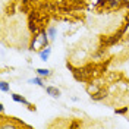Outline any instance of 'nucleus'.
I'll use <instances>...</instances> for the list:
<instances>
[{
  "mask_svg": "<svg viewBox=\"0 0 129 129\" xmlns=\"http://www.w3.org/2000/svg\"><path fill=\"white\" fill-rule=\"evenodd\" d=\"M47 34H48V37H50V40H54L56 38V28L54 26H48Z\"/></svg>",
  "mask_w": 129,
  "mask_h": 129,
  "instance_id": "1a4fd4ad",
  "label": "nucleus"
},
{
  "mask_svg": "<svg viewBox=\"0 0 129 129\" xmlns=\"http://www.w3.org/2000/svg\"><path fill=\"white\" fill-rule=\"evenodd\" d=\"M128 110H129V107L126 106V107H122V109H116V110H114V113H116V114H126V113H128Z\"/></svg>",
  "mask_w": 129,
  "mask_h": 129,
  "instance_id": "9d476101",
  "label": "nucleus"
},
{
  "mask_svg": "<svg viewBox=\"0 0 129 129\" xmlns=\"http://www.w3.org/2000/svg\"><path fill=\"white\" fill-rule=\"evenodd\" d=\"M119 3H120V0H106V6L109 9H114L119 6Z\"/></svg>",
  "mask_w": 129,
  "mask_h": 129,
  "instance_id": "0eeeda50",
  "label": "nucleus"
},
{
  "mask_svg": "<svg viewBox=\"0 0 129 129\" xmlns=\"http://www.w3.org/2000/svg\"><path fill=\"white\" fill-rule=\"evenodd\" d=\"M50 54H51V48H50V47L43 48V50L40 51V59L43 60V62H47L48 57H50Z\"/></svg>",
  "mask_w": 129,
  "mask_h": 129,
  "instance_id": "20e7f679",
  "label": "nucleus"
},
{
  "mask_svg": "<svg viewBox=\"0 0 129 129\" xmlns=\"http://www.w3.org/2000/svg\"><path fill=\"white\" fill-rule=\"evenodd\" d=\"M46 89V92H47L50 97H53V98H60L62 95V92H60V89L57 88V87H53V85H48V87H44Z\"/></svg>",
  "mask_w": 129,
  "mask_h": 129,
  "instance_id": "f03ea898",
  "label": "nucleus"
},
{
  "mask_svg": "<svg viewBox=\"0 0 129 129\" xmlns=\"http://www.w3.org/2000/svg\"><path fill=\"white\" fill-rule=\"evenodd\" d=\"M35 72H37L38 76H43V78H48V76L51 75V71H50V69H44V68H38Z\"/></svg>",
  "mask_w": 129,
  "mask_h": 129,
  "instance_id": "39448f33",
  "label": "nucleus"
},
{
  "mask_svg": "<svg viewBox=\"0 0 129 129\" xmlns=\"http://www.w3.org/2000/svg\"><path fill=\"white\" fill-rule=\"evenodd\" d=\"M28 84H32V85H38V87H44V82H43V76H38V78H34V79H29Z\"/></svg>",
  "mask_w": 129,
  "mask_h": 129,
  "instance_id": "423d86ee",
  "label": "nucleus"
},
{
  "mask_svg": "<svg viewBox=\"0 0 129 129\" xmlns=\"http://www.w3.org/2000/svg\"><path fill=\"white\" fill-rule=\"evenodd\" d=\"M0 112H2V114L5 113V106H3V104H0Z\"/></svg>",
  "mask_w": 129,
  "mask_h": 129,
  "instance_id": "9b49d317",
  "label": "nucleus"
},
{
  "mask_svg": "<svg viewBox=\"0 0 129 129\" xmlns=\"http://www.w3.org/2000/svg\"><path fill=\"white\" fill-rule=\"evenodd\" d=\"M106 95H107V91L101 89V91H98V92L91 94V100H92V101H101L103 98H106Z\"/></svg>",
  "mask_w": 129,
  "mask_h": 129,
  "instance_id": "7ed1b4c3",
  "label": "nucleus"
},
{
  "mask_svg": "<svg viewBox=\"0 0 129 129\" xmlns=\"http://www.w3.org/2000/svg\"><path fill=\"white\" fill-rule=\"evenodd\" d=\"M0 91H2V92H8V91H10V87H9V84L6 82V81H2V82H0Z\"/></svg>",
  "mask_w": 129,
  "mask_h": 129,
  "instance_id": "6e6552de",
  "label": "nucleus"
},
{
  "mask_svg": "<svg viewBox=\"0 0 129 129\" xmlns=\"http://www.w3.org/2000/svg\"><path fill=\"white\" fill-rule=\"evenodd\" d=\"M10 97H12V100H13L15 103L25 104L28 109H29V110H31V112H35V106L31 104V103H29V101H28V100H26L24 95H21V94H16V92H12V94H10Z\"/></svg>",
  "mask_w": 129,
  "mask_h": 129,
  "instance_id": "f257e3e1",
  "label": "nucleus"
},
{
  "mask_svg": "<svg viewBox=\"0 0 129 129\" xmlns=\"http://www.w3.org/2000/svg\"><path fill=\"white\" fill-rule=\"evenodd\" d=\"M128 34H129V29H128Z\"/></svg>",
  "mask_w": 129,
  "mask_h": 129,
  "instance_id": "f8f14e48",
  "label": "nucleus"
}]
</instances>
